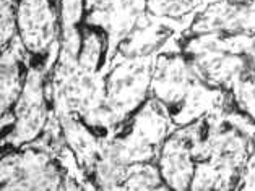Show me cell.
<instances>
[{"label": "cell", "mask_w": 255, "mask_h": 191, "mask_svg": "<svg viewBox=\"0 0 255 191\" xmlns=\"http://www.w3.org/2000/svg\"><path fill=\"white\" fill-rule=\"evenodd\" d=\"M156 54L126 57L106 78L104 107L116 122L124 125L151 97V79Z\"/></svg>", "instance_id": "cell-4"}, {"label": "cell", "mask_w": 255, "mask_h": 191, "mask_svg": "<svg viewBox=\"0 0 255 191\" xmlns=\"http://www.w3.org/2000/svg\"><path fill=\"white\" fill-rule=\"evenodd\" d=\"M202 2L203 0H146V11L154 16L179 20L194 13Z\"/></svg>", "instance_id": "cell-14"}, {"label": "cell", "mask_w": 255, "mask_h": 191, "mask_svg": "<svg viewBox=\"0 0 255 191\" xmlns=\"http://www.w3.org/2000/svg\"><path fill=\"white\" fill-rule=\"evenodd\" d=\"M172 130L174 125L167 109L151 96L132 115L126 134L103 138L99 156L109 157L122 167L136 162H156L161 146Z\"/></svg>", "instance_id": "cell-3"}, {"label": "cell", "mask_w": 255, "mask_h": 191, "mask_svg": "<svg viewBox=\"0 0 255 191\" xmlns=\"http://www.w3.org/2000/svg\"><path fill=\"white\" fill-rule=\"evenodd\" d=\"M55 115L60 120L62 134H64L67 146L75 154L80 167L86 172V175H91L93 169H95V165L98 162L99 152H101L103 138L93 131L75 114L62 112Z\"/></svg>", "instance_id": "cell-10"}, {"label": "cell", "mask_w": 255, "mask_h": 191, "mask_svg": "<svg viewBox=\"0 0 255 191\" xmlns=\"http://www.w3.org/2000/svg\"><path fill=\"white\" fill-rule=\"evenodd\" d=\"M238 190H255V147L241 172Z\"/></svg>", "instance_id": "cell-16"}, {"label": "cell", "mask_w": 255, "mask_h": 191, "mask_svg": "<svg viewBox=\"0 0 255 191\" xmlns=\"http://www.w3.org/2000/svg\"><path fill=\"white\" fill-rule=\"evenodd\" d=\"M103 57V39L98 31L91 26L82 28V49L78 54V65L85 70L98 71L99 62Z\"/></svg>", "instance_id": "cell-13"}, {"label": "cell", "mask_w": 255, "mask_h": 191, "mask_svg": "<svg viewBox=\"0 0 255 191\" xmlns=\"http://www.w3.org/2000/svg\"><path fill=\"white\" fill-rule=\"evenodd\" d=\"M205 83L231 92L234 84L255 79V34H192L182 47Z\"/></svg>", "instance_id": "cell-2"}, {"label": "cell", "mask_w": 255, "mask_h": 191, "mask_svg": "<svg viewBox=\"0 0 255 191\" xmlns=\"http://www.w3.org/2000/svg\"><path fill=\"white\" fill-rule=\"evenodd\" d=\"M167 188L156 162H136L128 165L121 190H163Z\"/></svg>", "instance_id": "cell-12"}, {"label": "cell", "mask_w": 255, "mask_h": 191, "mask_svg": "<svg viewBox=\"0 0 255 191\" xmlns=\"http://www.w3.org/2000/svg\"><path fill=\"white\" fill-rule=\"evenodd\" d=\"M158 167L169 190H190L195 172V159L192 154V139L185 127L174 128L164 139L158 156Z\"/></svg>", "instance_id": "cell-9"}, {"label": "cell", "mask_w": 255, "mask_h": 191, "mask_svg": "<svg viewBox=\"0 0 255 191\" xmlns=\"http://www.w3.org/2000/svg\"><path fill=\"white\" fill-rule=\"evenodd\" d=\"M18 36V5L15 0H2V49Z\"/></svg>", "instance_id": "cell-15"}, {"label": "cell", "mask_w": 255, "mask_h": 191, "mask_svg": "<svg viewBox=\"0 0 255 191\" xmlns=\"http://www.w3.org/2000/svg\"><path fill=\"white\" fill-rule=\"evenodd\" d=\"M246 33L255 34V0H218L198 13L189 34Z\"/></svg>", "instance_id": "cell-8"}, {"label": "cell", "mask_w": 255, "mask_h": 191, "mask_svg": "<svg viewBox=\"0 0 255 191\" xmlns=\"http://www.w3.org/2000/svg\"><path fill=\"white\" fill-rule=\"evenodd\" d=\"M2 190H64L65 174L55 157L33 144L2 157Z\"/></svg>", "instance_id": "cell-5"}, {"label": "cell", "mask_w": 255, "mask_h": 191, "mask_svg": "<svg viewBox=\"0 0 255 191\" xmlns=\"http://www.w3.org/2000/svg\"><path fill=\"white\" fill-rule=\"evenodd\" d=\"M28 51L24 49L20 36L2 49V115L10 112L20 97L24 81H26L28 68H24Z\"/></svg>", "instance_id": "cell-11"}, {"label": "cell", "mask_w": 255, "mask_h": 191, "mask_svg": "<svg viewBox=\"0 0 255 191\" xmlns=\"http://www.w3.org/2000/svg\"><path fill=\"white\" fill-rule=\"evenodd\" d=\"M11 110L15 115V125L11 127L8 134H5L3 144L20 149L34 143L44 133L51 119L47 107L44 66H29L23 91Z\"/></svg>", "instance_id": "cell-6"}, {"label": "cell", "mask_w": 255, "mask_h": 191, "mask_svg": "<svg viewBox=\"0 0 255 191\" xmlns=\"http://www.w3.org/2000/svg\"><path fill=\"white\" fill-rule=\"evenodd\" d=\"M18 36L28 54L42 55L52 51L60 38V18L51 0L18 2Z\"/></svg>", "instance_id": "cell-7"}, {"label": "cell", "mask_w": 255, "mask_h": 191, "mask_svg": "<svg viewBox=\"0 0 255 191\" xmlns=\"http://www.w3.org/2000/svg\"><path fill=\"white\" fill-rule=\"evenodd\" d=\"M151 96L167 109L174 128L225 112L233 101L231 92L205 83L182 51L156 55Z\"/></svg>", "instance_id": "cell-1"}]
</instances>
